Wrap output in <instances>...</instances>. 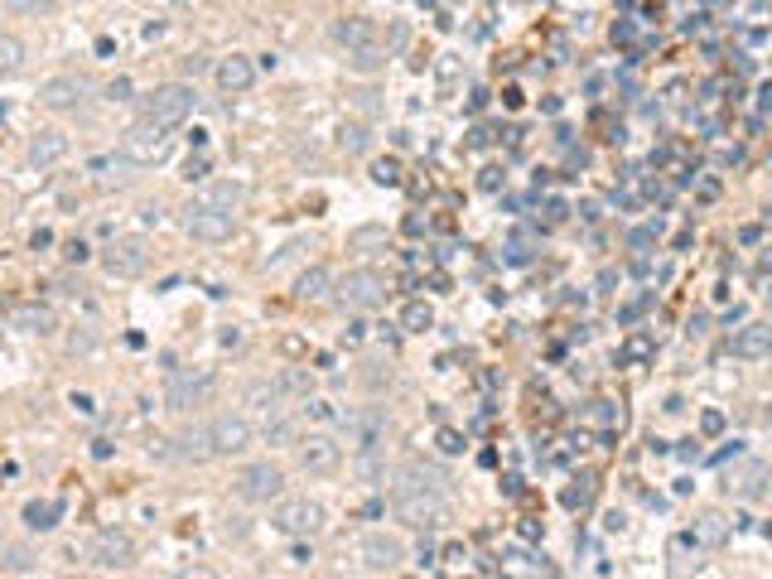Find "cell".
Here are the masks:
<instances>
[{
  "label": "cell",
  "mask_w": 772,
  "mask_h": 579,
  "mask_svg": "<svg viewBox=\"0 0 772 579\" xmlns=\"http://www.w3.org/2000/svg\"><path fill=\"white\" fill-rule=\"evenodd\" d=\"M280 396H285L280 382H251L247 386V406H256V411H266V415H280Z\"/></svg>",
  "instance_id": "23"
},
{
  "label": "cell",
  "mask_w": 772,
  "mask_h": 579,
  "mask_svg": "<svg viewBox=\"0 0 772 579\" xmlns=\"http://www.w3.org/2000/svg\"><path fill=\"white\" fill-rule=\"evenodd\" d=\"M174 579H218V570H208V565H184Z\"/></svg>",
  "instance_id": "37"
},
{
  "label": "cell",
  "mask_w": 772,
  "mask_h": 579,
  "mask_svg": "<svg viewBox=\"0 0 772 579\" xmlns=\"http://www.w3.org/2000/svg\"><path fill=\"white\" fill-rule=\"evenodd\" d=\"M734 353L739 358H768L772 353V324H748V329H739V338H734Z\"/></svg>",
  "instance_id": "20"
},
{
  "label": "cell",
  "mask_w": 772,
  "mask_h": 579,
  "mask_svg": "<svg viewBox=\"0 0 772 579\" xmlns=\"http://www.w3.org/2000/svg\"><path fill=\"white\" fill-rule=\"evenodd\" d=\"M338 459H343V444L333 440V435H309V440H300V469L304 473H333Z\"/></svg>",
  "instance_id": "14"
},
{
  "label": "cell",
  "mask_w": 772,
  "mask_h": 579,
  "mask_svg": "<svg viewBox=\"0 0 772 579\" xmlns=\"http://www.w3.org/2000/svg\"><path fill=\"white\" fill-rule=\"evenodd\" d=\"M213 396V377L208 372H169L165 382V406L169 411H193Z\"/></svg>",
  "instance_id": "6"
},
{
  "label": "cell",
  "mask_w": 772,
  "mask_h": 579,
  "mask_svg": "<svg viewBox=\"0 0 772 579\" xmlns=\"http://www.w3.org/2000/svg\"><path fill=\"white\" fill-rule=\"evenodd\" d=\"M10 324L25 333H54V314L44 309V304H15L10 309Z\"/></svg>",
  "instance_id": "21"
},
{
  "label": "cell",
  "mask_w": 772,
  "mask_h": 579,
  "mask_svg": "<svg viewBox=\"0 0 772 579\" xmlns=\"http://www.w3.org/2000/svg\"><path fill=\"white\" fill-rule=\"evenodd\" d=\"M121 155L131 160V165H160L169 155V136L160 126H150V121H136L126 140H121Z\"/></svg>",
  "instance_id": "5"
},
{
  "label": "cell",
  "mask_w": 772,
  "mask_h": 579,
  "mask_svg": "<svg viewBox=\"0 0 772 579\" xmlns=\"http://www.w3.org/2000/svg\"><path fill=\"white\" fill-rule=\"evenodd\" d=\"M242 198H247V189H242V184H213V189L203 193L198 203H208V208H222V213H237V208H242Z\"/></svg>",
  "instance_id": "25"
},
{
  "label": "cell",
  "mask_w": 772,
  "mask_h": 579,
  "mask_svg": "<svg viewBox=\"0 0 772 579\" xmlns=\"http://www.w3.org/2000/svg\"><path fill=\"white\" fill-rule=\"evenodd\" d=\"M20 63H25V44H20L15 34H0V78H5V73H15Z\"/></svg>",
  "instance_id": "29"
},
{
  "label": "cell",
  "mask_w": 772,
  "mask_h": 579,
  "mask_svg": "<svg viewBox=\"0 0 772 579\" xmlns=\"http://www.w3.org/2000/svg\"><path fill=\"white\" fill-rule=\"evenodd\" d=\"M396 483H411V488H430V493H444L449 497V473L440 464H425V459H415L406 469L396 473Z\"/></svg>",
  "instance_id": "19"
},
{
  "label": "cell",
  "mask_w": 772,
  "mask_h": 579,
  "mask_svg": "<svg viewBox=\"0 0 772 579\" xmlns=\"http://www.w3.org/2000/svg\"><path fill=\"white\" fill-rule=\"evenodd\" d=\"M435 324V309L425 300H415V304H406V314H401V329H411V333H425Z\"/></svg>",
  "instance_id": "30"
},
{
  "label": "cell",
  "mask_w": 772,
  "mask_h": 579,
  "mask_svg": "<svg viewBox=\"0 0 772 579\" xmlns=\"http://www.w3.org/2000/svg\"><path fill=\"white\" fill-rule=\"evenodd\" d=\"M102 266H107L111 276L131 280V276H140V271L150 266V247H145L140 237H116V242L102 251Z\"/></svg>",
  "instance_id": "9"
},
{
  "label": "cell",
  "mask_w": 772,
  "mask_h": 579,
  "mask_svg": "<svg viewBox=\"0 0 772 579\" xmlns=\"http://www.w3.org/2000/svg\"><path fill=\"white\" fill-rule=\"evenodd\" d=\"M372 179H377V184H401V165H396V160H382Z\"/></svg>",
  "instance_id": "36"
},
{
  "label": "cell",
  "mask_w": 772,
  "mask_h": 579,
  "mask_svg": "<svg viewBox=\"0 0 772 579\" xmlns=\"http://www.w3.org/2000/svg\"><path fill=\"white\" fill-rule=\"evenodd\" d=\"M29 165L34 169H49V165H58L63 155H68V136L63 131H39V136L29 140Z\"/></svg>",
  "instance_id": "18"
},
{
  "label": "cell",
  "mask_w": 772,
  "mask_h": 579,
  "mask_svg": "<svg viewBox=\"0 0 772 579\" xmlns=\"http://www.w3.org/2000/svg\"><path fill=\"white\" fill-rule=\"evenodd\" d=\"M358 560L367 570H396V565L406 560V546H401L396 536H386V531H367L358 541Z\"/></svg>",
  "instance_id": "13"
},
{
  "label": "cell",
  "mask_w": 772,
  "mask_h": 579,
  "mask_svg": "<svg viewBox=\"0 0 772 579\" xmlns=\"http://www.w3.org/2000/svg\"><path fill=\"white\" fill-rule=\"evenodd\" d=\"M343 150H353V155L367 150V131L362 126H343Z\"/></svg>",
  "instance_id": "34"
},
{
  "label": "cell",
  "mask_w": 772,
  "mask_h": 579,
  "mask_svg": "<svg viewBox=\"0 0 772 579\" xmlns=\"http://www.w3.org/2000/svg\"><path fill=\"white\" fill-rule=\"evenodd\" d=\"M174 454H179V459H193V464L213 459V435H208V425H193V430H184Z\"/></svg>",
  "instance_id": "22"
},
{
  "label": "cell",
  "mask_w": 772,
  "mask_h": 579,
  "mask_svg": "<svg viewBox=\"0 0 772 579\" xmlns=\"http://www.w3.org/2000/svg\"><path fill=\"white\" fill-rule=\"evenodd\" d=\"M280 488H285V473H280L271 459L247 464V469L237 473V493L247 497V502H271V497H280Z\"/></svg>",
  "instance_id": "10"
},
{
  "label": "cell",
  "mask_w": 772,
  "mask_h": 579,
  "mask_svg": "<svg viewBox=\"0 0 772 579\" xmlns=\"http://www.w3.org/2000/svg\"><path fill=\"white\" fill-rule=\"evenodd\" d=\"M193 116V87L189 83H160L155 92L140 97V121L160 126V131H174Z\"/></svg>",
  "instance_id": "1"
},
{
  "label": "cell",
  "mask_w": 772,
  "mask_h": 579,
  "mask_svg": "<svg viewBox=\"0 0 772 579\" xmlns=\"http://www.w3.org/2000/svg\"><path fill=\"white\" fill-rule=\"evenodd\" d=\"M440 444H444V449H449V454H459V449H464V440H459L454 430H444V435H440Z\"/></svg>",
  "instance_id": "40"
},
{
  "label": "cell",
  "mask_w": 772,
  "mask_h": 579,
  "mask_svg": "<svg viewBox=\"0 0 772 579\" xmlns=\"http://www.w3.org/2000/svg\"><path fill=\"white\" fill-rule=\"evenodd\" d=\"M58 517H63V502H58V497H44V502H29L25 507V522L34 526V531H54Z\"/></svg>",
  "instance_id": "24"
},
{
  "label": "cell",
  "mask_w": 772,
  "mask_h": 579,
  "mask_svg": "<svg viewBox=\"0 0 772 579\" xmlns=\"http://www.w3.org/2000/svg\"><path fill=\"white\" fill-rule=\"evenodd\" d=\"M329 295V271L324 266H309L300 276V300H324Z\"/></svg>",
  "instance_id": "27"
},
{
  "label": "cell",
  "mask_w": 772,
  "mask_h": 579,
  "mask_svg": "<svg viewBox=\"0 0 772 579\" xmlns=\"http://www.w3.org/2000/svg\"><path fill=\"white\" fill-rule=\"evenodd\" d=\"M724 488L739 497H758L763 488H768V464H758V459H748V464H739V469L724 473Z\"/></svg>",
  "instance_id": "17"
},
{
  "label": "cell",
  "mask_w": 772,
  "mask_h": 579,
  "mask_svg": "<svg viewBox=\"0 0 772 579\" xmlns=\"http://www.w3.org/2000/svg\"><path fill=\"white\" fill-rule=\"evenodd\" d=\"M271 522H276L285 536H314V531L324 526V507L309 502V497H285Z\"/></svg>",
  "instance_id": "8"
},
{
  "label": "cell",
  "mask_w": 772,
  "mask_h": 579,
  "mask_svg": "<svg viewBox=\"0 0 772 579\" xmlns=\"http://www.w3.org/2000/svg\"><path fill=\"white\" fill-rule=\"evenodd\" d=\"M724 536H729V526H724L719 512H705V517L695 522V541H700V546H719Z\"/></svg>",
  "instance_id": "26"
},
{
  "label": "cell",
  "mask_w": 772,
  "mask_h": 579,
  "mask_svg": "<svg viewBox=\"0 0 772 579\" xmlns=\"http://www.w3.org/2000/svg\"><path fill=\"white\" fill-rule=\"evenodd\" d=\"M300 440V425L290 415H271L266 420V444H295Z\"/></svg>",
  "instance_id": "28"
},
{
  "label": "cell",
  "mask_w": 772,
  "mask_h": 579,
  "mask_svg": "<svg viewBox=\"0 0 772 579\" xmlns=\"http://www.w3.org/2000/svg\"><path fill=\"white\" fill-rule=\"evenodd\" d=\"M87 555L102 565V570H131L136 565V541L126 531H97V541L87 546Z\"/></svg>",
  "instance_id": "12"
},
{
  "label": "cell",
  "mask_w": 772,
  "mask_h": 579,
  "mask_svg": "<svg viewBox=\"0 0 772 579\" xmlns=\"http://www.w3.org/2000/svg\"><path fill=\"white\" fill-rule=\"evenodd\" d=\"M348 68H358V73H377V68H382V49H358V54H348Z\"/></svg>",
  "instance_id": "33"
},
{
  "label": "cell",
  "mask_w": 772,
  "mask_h": 579,
  "mask_svg": "<svg viewBox=\"0 0 772 579\" xmlns=\"http://www.w3.org/2000/svg\"><path fill=\"white\" fill-rule=\"evenodd\" d=\"M208 435H213V454H247L251 440H256V430H251L247 415H218L213 425H208Z\"/></svg>",
  "instance_id": "11"
},
{
  "label": "cell",
  "mask_w": 772,
  "mask_h": 579,
  "mask_svg": "<svg viewBox=\"0 0 772 579\" xmlns=\"http://www.w3.org/2000/svg\"><path fill=\"white\" fill-rule=\"evenodd\" d=\"M5 565H10V570H29V565H34V555H29L25 546H10V551H5Z\"/></svg>",
  "instance_id": "35"
},
{
  "label": "cell",
  "mask_w": 772,
  "mask_h": 579,
  "mask_svg": "<svg viewBox=\"0 0 772 579\" xmlns=\"http://www.w3.org/2000/svg\"><path fill=\"white\" fill-rule=\"evenodd\" d=\"M700 430H705V435H719V430H724V415L705 411V415H700Z\"/></svg>",
  "instance_id": "38"
},
{
  "label": "cell",
  "mask_w": 772,
  "mask_h": 579,
  "mask_svg": "<svg viewBox=\"0 0 772 579\" xmlns=\"http://www.w3.org/2000/svg\"><path fill=\"white\" fill-rule=\"evenodd\" d=\"M10 15H49V10H58L63 0H0Z\"/></svg>",
  "instance_id": "32"
},
{
  "label": "cell",
  "mask_w": 772,
  "mask_h": 579,
  "mask_svg": "<svg viewBox=\"0 0 772 579\" xmlns=\"http://www.w3.org/2000/svg\"><path fill=\"white\" fill-rule=\"evenodd\" d=\"M763 420H768V425H772V401H768V411H763Z\"/></svg>",
  "instance_id": "41"
},
{
  "label": "cell",
  "mask_w": 772,
  "mask_h": 579,
  "mask_svg": "<svg viewBox=\"0 0 772 579\" xmlns=\"http://www.w3.org/2000/svg\"><path fill=\"white\" fill-rule=\"evenodd\" d=\"M338 290V304L343 309H377V304H386V295H391V280L382 276V271H372V266H358V271H348V276L333 285Z\"/></svg>",
  "instance_id": "3"
},
{
  "label": "cell",
  "mask_w": 772,
  "mask_h": 579,
  "mask_svg": "<svg viewBox=\"0 0 772 579\" xmlns=\"http://www.w3.org/2000/svg\"><path fill=\"white\" fill-rule=\"evenodd\" d=\"M213 78H218L222 92H247V87L256 83V68H251L247 54H227L218 68H213Z\"/></svg>",
  "instance_id": "16"
},
{
  "label": "cell",
  "mask_w": 772,
  "mask_h": 579,
  "mask_svg": "<svg viewBox=\"0 0 772 579\" xmlns=\"http://www.w3.org/2000/svg\"><path fill=\"white\" fill-rule=\"evenodd\" d=\"M184 232H189L193 242H227L232 232H237V213H222V208H208V203H189V213H184Z\"/></svg>",
  "instance_id": "4"
},
{
  "label": "cell",
  "mask_w": 772,
  "mask_h": 579,
  "mask_svg": "<svg viewBox=\"0 0 772 579\" xmlns=\"http://www.w3.org/2000/svg\"><path fill=\"white\" fill-rule=\"evenodd\" d=\"M372 242H382V232H377V227H362V232H353V247H372Z\"/></svg>",
  "instance_id": "39"
},
{
  "label": "cell",
  "mask_w": 772,
  "mask_h": 579,
  "mask_svg": "<svg viewBox=\"0 0 772 579\" xmlns=\"http://www.w3.org/2000/svg\"><path fill=\"white\" fill-rule=\"evenodd\" d=\"M657 353V343H652V333H633L628 343H623V362H647Z\"/></svg>",
  "instance_id": "31"
},
{
  "label": "cell",
  "mask_w": 772,
  "mask_h": 579,
  "mask_svg": "<svg viewBox=\"0 0 772 579\" xmlns=\"http://www.w3.org/2000/svg\"><path fill=\"white\" fill-rule=\"evenodd\" d=\"M87 92H92V83H87L83 73H54V78L39 83V102L49 111H73L87 102Z\"/></svg>",
  "instance_id": "7"
},
{
  "label": "cell",
  "mask_w": 772,
  "mask_h": 579,
  "mask_svg": "<svg viewBox=\"0 0 772 579\" xmlns=\"http://www.w3.org/2000/svg\"><path fill=\"white\" fill-rule=\"evenodd\" d=\"M391 507H396V517L406 526H440L444 512H449V502L444 493H430V488H411V483H396L391 488Z\"/></svg>",
  "instance_id": "2"
},
{
  "label": "cell",
  "mask_w": 772,
  "mask_h": 579,
  "mask_svg": "<svg viewBox=\"0 0 772 579\" xmlns=\"http://www.w3.org/2000/svg\"><path fill=\"white\" fill-rule=\"evenodd\" d=\"M333 39H338L348 54H358V49H377V25H372L367 15H343V20L333 25Z\"/></svg>",
  "instance_id": "15"
}]
</instances>
